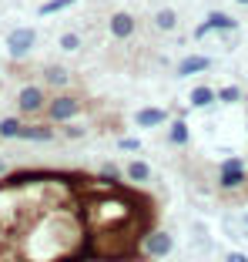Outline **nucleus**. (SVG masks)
Masks as SVG:
<instances>
[{"label":"nucleus","instance_id":"obj_22","mask_svg":"<svg viewBox=\"0 0 248 262\" xmlns=\"http://www.w3.org/2000/svg\"><path fill=\"white\" fill-rule=\"evenodd\" d=\"M61 138H67V141H81V138H87V128H84V124H78V121L61 124Z\"/></svg>","mask_w":248,"mask_h":262},{"label":"nucleus","instance_id":"obj_8","mask_svg":"<svg viewBox=\"0 0 248 262\" xmlns=\"http://www.w3.org/2000/svg\"><path fill=\"white\" fill-rule=\"evenodd\" d=\"M215 68V57L211 54H185L178 64H175V77L188 81V77H198V74H208Z\"/></svg>","mask_w":248,"mask_h":262},{"label":"nucleus","instance_id":"obj_25","mask_svg":"<svg viewBox=\"0 0 248 262\" xmlns=\"http://www.w3.org/2000/svg\"><path fill=\"white\" fill-rule=\"evenodd\" d=\"M211 34H215V31H211V27H208V20H202V24H198V27H194V31H191V37H194V40H208Z\"/></svg>","mask_w":248,"mask_h":262},{"label":"nucleus","instance_id":"obj_16","mask_svg":"<svg viewBox=\"0 0 248 262\" xmlns=\"http://www.w3.org/2000/svg\"><path fill=\"white\" fill-rule=\"evenodd\" d=\"M97 182H101V185L117 188L121 182H128V178H124V168H121V165H114V162H101V168H97Z\"/></svg>","mask_w":248,"mask_h":262},{"label":"nucleus","instance_id":"obj_31","mask_svg":"<svg viewBox=\"0 0 248 262\" xmlns=\"http://www.w3.org/2000/svg\"><path fill=\"white\" fill-rule=\"evenodd\" d=\"M87 262H101V259H87Z\"/></svg>","mask_w":248,"mask_h":262},{"label":"nucleus","instance_id":"obj_23","mask_svg":"<svg viewBox=\"0 0 248 262\" xmlns=\"http://www.w3.org/2000/svg\"><path fill=\"white\" fill-rule=\"evenodd\" d=\"M117 148H121V151L138 155V151H141V138H134V135H124V138H117Z\"/></svg>","mask_w":248,"mask_h":262},{"label":"nucleus","instance_id":"obj_10","mask_svg":"<svg viewBox=\"0 0 248 262\" xmlns=\"http://www.w3.org/2000/svg\"><path fill=\"white\" fill-rule=\"evenodd\" d=\"M40 84H44L47 91H70L74 74H70L64 64H44V68H40Z\"/></svg>","mask_w":248,"mask_h":262},{"label":"nucleus","instance_id":"obj_1","mask_svg":"<svg viewBox=\"0 0 248 262\" xmlns=\"http://www.w3.org/2000/svg\"><path fill=\"white\" fill-rule=\"evenodd\" d=\"M215 185H218V192H225V195L245 192L248 188V162L241 155H225L215 165Z\"/></svg>","mask_w":248,"mask_h":262},{"label":"nucleus","instance_id":"obj_19","mask_svg":"<svg viewBox=\"0 0 248 262\" xmlns=\"http://www.w3.org/2000/svg\"><path fill=\"white\" fill-rule=\"evenodd\" d=\"M57 47H61L64 54H78L81 47H84V34H78V31H64L61 37H57Z\"/></svg>","mask_w":248,"mask_h":262},{"label":"nucleus","instance_id":"obj_30","mask_svg":"<svg viewBox=\"0 0 248 262\" xmlns=\"http://www.w3.org/2000/svg\"><path fill=\"white\" fill-rule=\"evenodd\" d=\"M245 138H248V121H245Z\"/></svg>","mask_w":248,"mask_h":262},{"label":"nucleus","instance_id":"obj_4","mask_svg":"<svg viewBox=\"0 0 248 262\" xmlns=\"http://www.w3.org/2000/svg\"><path fill=\"white\" fill-rule=\"evenodd\" d=\"M175 252V235L168 229H147L141 235V255L144 259H168Z\"/></svg>","mask_w":248,"mask_h":262},{"label":"nucleus","instance_id":"obj_20","mask_svg":"<svg viewBox=\"0 0 248 262\" xmlns=\"http://www.w3.org/2000/svg\"><path fill=\"white\" fill-rule=\"evenodd\" d=\"M241 101H245V88H238V84L218 88V104H241Z\"/></svg>","mask_w":248,"mask_h":262},{"label":"nucleus","instance_id":"obj_28","mask_svg":"<svg viewBox=\"0 0 248 262\" xmlns=\"http://www.w3.org/2000/svg\"><path fill=\"white\" fill-rule=\"evenodd\" d=\"M235 4H238V7H248V0H235Z\"/></svg>","mask_w":248,"mask_h":262},{"label":"nucleus","instance_id":"obj_11","mask_svg":"<svg viewBox=\"0 0 248 262\" xmlns=\"http://www.w3.org/2000/svg\"><path fill=\"white\" fill-rule=\"evenodd\" d=\"M191 124L185 121V118H171L168 128H164V145L168 148H188L191 145Z\"/></svg>","mask_w":248,"mask_h":262},{"label":"nucleus","instance_id":"obj_12","mask_svg":"<svg viewBox=\"0 0 248 262\" xmlns=\"http://www.w3.org/2000/svg\"><path fill=\"white\" fill-rule=\"evenodd\" d=\"M185 104H188V108H194V111L215 108V104H218V88H211V84H194L191 91L185 94Z\"/></svg>","mask_w":248,"mask_h":262},{"label":"nucleus","instance_id":"obj_29","mask_svg":"<svg viewBox=\"0 0 248 262\" xmlns=\"http://www.w3.org/2000/svg\"><path fill=\"white\" fill-rule=\"evenodd\" d=\"M241 104H248V91H245V101H241Z\"/></svg>","mask_w":248,"mask_h":262},{"label":"nucleus","instance_id":"obj_3","mask_svg":"<svg viewBox=\"0 0 248 262\" xmlns=\"http://www.w3.org/2000/svg\"><path fill=\"white\" fill-rule=\"evenodd\" d=\"M47 101H51V91L44 84H23L17 91V115L20 118H40L47 111Z\"/></svg>","mask_w":248,"mask_h":262},{"label":"nucleus","instance_id":"obj_15","mask_svg":"<svg viewBox=\"0 0 248 262\" xmlns=\"http://www.w3.org/2000/svg\"><path fill=\"white\" fill-rule=\"evenodd\" d=\"M23 121L27 118H20V115H4L0 118V141H20Z\"/></svg>","mask_w":248,"mask_h":262},{"label":"nucleus","instance_id":"obj_13","mask_svg":"<svg viewBox=\"0 0 248 262\" xmlns=\"http://www.w3.org/2000/svg\"><path fill=\"white\" fill-rule=\"evenodd\" d=\"M124 178H128L131 185H151V182H155V168H151L147 158H138V155H134L131 162L124 165Z\"/></svg>","mask_w":248,"mask_h":262},{"label":"nucleus","instance_id":"obj_27","mask_svg":"<svg viewBox=\"0 0 248 262\" xmlns=\"http://www.w3.org/2000/svg\"><path fill=\"white\" fill-rule=\"evenodd\" d=\"M241 225H248V212H241Z\"/></svg>","mask_w":248,"mask_h":262},{"label":"nucleus","instance_id":"obj_2","mask_svg":"<svg viewBox=\"0 0 248 262\" xmlns=\"http://www.w3.org/2000/svg\"><path fill=\"white\" fill-rule=\"evenodd\" d=\"M81 111H84V98L74 91H54L51 94V101H47V111H44V121L51 124H70V121H78Z\"/></svg>","mask_w":248,"mask_h":262},{"label":"nucleus","instance_id":"obj_24","mask_svg":"<svg viewBox=\"0 0 248 262\" xmlns=\"http://www.w3.org/2000/svg\"><path fill=\"white\" fill-rule=\"evenodd\" d=\"M221 259L225 262H248V252H241V249H225Z\"/></svg>","mask_w":248,"mask_h":262},{"label":"nucleus","instance_id":"obj_6","mask_svg":"<svg viewBox=\"0 0 248 262\" xmlns=\"http://www.w3.org/2000/svg\"><path fill=\"white\" fill-rule=\"evenodd\" d=\"M171 111L168 108H158V104H144V108H138L131 115V124L138 131H155V128H168V121H171Z\"/></svg>","mask_w":248,"mask_h":262},{"label":"nucleus","instance_id":"obj_5","mask_svg":"<svg viewBox=\"0 0 248 262\" xmlns=\"http://www.w3.org/2000/svg\"><path fill=\"white\" fill-rule=\"evenodd\" d=\"M4 47H7V54L14 61H23V57H31V51L37 47V31L34 27H14V31L4 37Z\"/></svg>","mask_w":248,"mask_h":262},{"label":"nucleus","instance_id":"obj_26","mask_svg":"<svg viewBox=\"0 0 248 262\" xmlns=\"http://www.w3.org/2000/svg\"><path fill=\"white\" fill-rule=\"evenodd\" d=\"M10 171V165H7V158H0V175H7Z\"/></svg>","mask_w":248,"mask_h":262},{"label":"nucleus","instance_id":"obj_9","mask_svg":"<svg viewBox=\"0 0 248 262\" xmlns=\"http://www.w3.org/2000/svg\"><path fill=\"white\" fill-rule=\"evenodd\" d=\"M108 34L114 40H131L134 34H138V17H134L131 10H114V14L108 17Z\"/></svg>","mask_w":248,"mask_h":262},{"label":"nucleus","instance_id":"obj_17","mask_svg":"<svg viewBox=\"0 0 248 262\" xmlns=\"http://www.w3.org/2000/svg\"><path fill=\"white\" fill-rule=\"evenodd\" d=\"M155 27L161 34H175L178 31V10L175 7H158L155 10Z\"/></svg>","mask_w":248,"mask_h":262},{"label":"nucleus","instance_id":"obj_18","mask_svg":"<svg viewBox=\"0 0 248 262\" xmlns=\"http://www.w3.org/2000/svg\"><path fill=\"white\" fill-rule=\"evenodd\" d=\"M191 235H194V242H198L202 252H211V249H215V239H211L208 225H205L202 219H194V222H191Z\"/></svg>","mask_w":248,"mask_h":262},{"label":"nucleus","instance_id":"obj_7","mask_svg":"<svg viewBox=\"0 0 248 262\" xmlns=\"http://www.w3.org/2000/svg\"><path fill=\"white\" fill-rule=\"evenodd\" d=\"M61 138V128L51 121H23V131H20V141H31V145H54Z\"/></svg>","mask_w":248,"mask_h":262},{"label":"nucleus","instance_id":"obj_32","mask_svg":"<svg viewBox=\"0 0 248 262\" xmlns=\"http://www.w3.org/2000/svg\"><path fill=\"white\" fill-rule=\"evenodd\" d=\"M245 162H248V151H245Z\"/></svg>","mask_w":248,"mask_h":262},{"label":"nucleus","instance_id":"obj_14","mask_svg":"<svg viewBox=\"0 0 248 262\" xmlns=\"http://www.w3.org/2000/svg\"><path fill=\"white\" fill-rule=\"evenodd\" d=\"M205 20H208V27L218 34V37H225V34H238V27H241V24L235 20L228 10H208V17H205Z\"/></svg>","mask_w":248,"mask_h":262},{"label":"nucleus","instance_id":"obj_21","mask_svg":"<svg viewBox=\"0 0 248 262\" xmlns=\"http://www.w3.org/2000/svg\"><path fill=\"white\" fill-rule=\"evenodd\" d=\"M74 4H78V0H44V4L37 7V14L40 17H54V14H61V10H70Z\"/></svg>","mask_w":248,"mask_h":262}]
</instances>
